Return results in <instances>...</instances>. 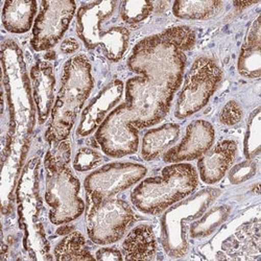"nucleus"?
Returning a JSON list of instances; mask_svg holds the SVG:
<instances>
[{
	"instance_id": "nucleus-30",
	"label": "nucleus",
	"mask_w": 261,
	"mask_h": 261,
	"mask_svg": "<svg viewBox=\"0 0 261 261\" xmlns=\"http://www.w3.org/2000/svg\"><path fill=\"white\" fill-rule=\"evenodd\" d=\"M255 4H257V2H234V3H233L234 7H235L236 9H238V10L247 9L248 7L253 6V5H255Z\"/></svg>"
},
{
	"instance_id": "nucleus-3",
	"label": "nucleus",
	"mask_w": 261,
	"mask_h": 261,
	"mask_svg": "<svg viewBox=\"0 0 261 261\" xmlns=\"http://www.w3.org/2000/svg\"><path fill=\"white\" fill-rule=\"evenodd\" d=\"M119 3L99 0L82 4L76 13V34L89 50L100 47L111 62L120 61L128 47L129 31L112 22Z\"/></svg>"
},
{
	"instance_id": "nucleus-6",
	"label": "nucleus",
	"mask_w": 261,
	"mask_h": 261,
	"mask_svg": "<svg viewBox=\"0 0 261 261\" xmlns=\"http://www.w3.org/2000/svg\"><path fill=\"white\" fill-rule=\"evenodd\" d=\"M90 202L86 217L87 234L96 245L117 243L136 221L134 210L123 200L114 197Z\"/></svg>"
},
{
	"instance_id": "nucleus-4",
	"label": "nucleus",
	"mask_w": 261,
	"mask_h": 261,
	"mask_svg": "<svg viewBox=\"0 0 261 261\" xmlns=\"http://www.w3.org/2000/svg\"><path fill=\"white\" fill-rule=\"evenodd\" d=\"M198 185V170L191 164L172 163L159 176L141 180L130 193V201L140 212L157 215L189 197Z\"/></svg>"
},
{
	"instance_id": "nucleus-22",
	"label": "nucleus",
	"mask_w": 261,
	"mask_h": 261,
	"mask_svg": "<svg viewBox=\"0 0 261 261\" xmlns=\"http://www.w3.org/2000/svg\"><path fill=\"white\" fill-rule=\"evenodd\" d=\"M230 212L227 206L217 207L208 212L202 220L195 222L190 227V234L192 237H205L209 235L213 230L220 226Z\"/></svg>"
},
{
	"instance_id": "nucleus-26",
	"label": "nucleus",
	"mask_w": 261,
	"mask_h": 261,
	"mask_svg": "<svg viewBox=\"0 0 261 261\" xmlns=\"http://www.w3.org/2000/svg\"><path fill=\"white\" fill-rule=\"evenodd\" d=\"M244 117V111L237 101L235 100H230L228 101L224 108L222 109V111L220 113V121L224 125L227 126H233L238 124L242 121Z\"/></svg>"
},
{
	"instance_id": "nucleus-1",
	"label": "nucleus",
	"mask_w": 261,
	"mask_h": 261,
	"mask_svg": "<svg viewBox=\"0 0 261 261\" xmlns=\"http://www.w3.org/2000/svg\"><path fill=\"white\" fill-rule=\"evenodd\" d=\"M194 44L195 33L181 25L146 37L134 46L127 67L137 75L125 83L124 103L138 129L156 125L168 114L182 85L186 51Z\"/></svg>"
},
{
	"instance_id": "nucleus-11",
	"label": "nucleus",
	"mask_w": 261,
	"mask_h": 261,
	"mask_svg": "<svg viewBox=\"0 0 261 261\" xmlns=\"http://www.w3.org/2000/svg\"><path fill=\"white\" fill-rule=\"evenodd\" d=\"M214 139L215 130L209 121L193 120L187 125L183 139L165 151L163 161L172 164L200 159L212 147Z\"/></svg>"
},
{
	"instance_id": "nucleus-25",
	"label": "nucleus",
	"mask_w": 261,
	"mask_h": 261,
	"mask_svg": "<svg viewBox=\"0 0 261 261\" xmlns=\"http://www.w3.org/2000/svg\"><path fill=\"white\" fill-rule=\"evenodd\" d=\"M101 162L102 155L99 151L90 147H82L75 154L73 160V168L76 171L85 172L96 168Z\"/></svg>"
},
{
	"instance_id": "nucleus-15",
	"label": "nucleus",
	"mask_w": 261,
	"mask_h": 261,
	"mask_svg": "<svg viewBox=\"0 0 261 261\" xmlns=\"http://www.w3.org/2000/svg\"><path fill=\"white\" fill-rule=\"evenodd\" d=\"M237 70L247 79H258L261 73V28L258 16L251 24L237 61Z\"/></svg>"
},
{
	"instance_id": "nucleus-27",
	"label": "nucleus",
	"mask_w": 261,
	"mask_h": 261,
	"mask_svg": "<svg viewBox=\"0 0 261 261\" xmlns=\"http://www.w3.org/2000/svg\"><path fill=\"white\" fill-rule=\"evenodd\" d=\"M256 169V163L252 160H247L237 164L231 169L229 173V179L232 184H241L252 178L255 175Z\"/></svg>"
},
{
	"instance_id": "nucleus-16",
	"label": "nucleus",
	"mask_w": 261,
	"mask_h": 261,
	"mask_svg": "<svg viewBox=\"0 0 261 261\" xmlns=\"http://www.w3.org/2000/svg\"><path fill=\"white\" fill-rule=\"evenodd\" d=\"M125 260H151L157 253L154 229L149 225H139L130 230L121 246Z\"/></svg>"
},
{
	"instance_id": "nucleus-9",
	"label": "nucleus",
	"mask_w": 261,
	"mask_h": 261,
	"mask_svg": "<svg viewBox=\"0 0 261 261\" xmlns=\"http://www.w3.org/2000/svg\"><path fill=\"white\" fill-rule=\"evenodd\" d=\"M138 130L123 102L106 117L96 129L95 138L103 154L112 158H122L138 150Z\"/></svg>"
},
{
	"instance_id": "nucleus-20",
	"label": "nucleus",
	"mask_w": 261,
	"mask_h": 261,
	"mask_svg": "<svg viewBox=\"0 0 261 261\" xmlns=\"http://www.w3.org/2000/svg\"><path fill=\"white\" fill-rule=\"evenodd\" d=\"M55 258L57 260H93L94 256L87 247L86 238L79 231L69 232L56 246Z\"/></svg>"
},
{
	"instance_id": "nucleus-8",
	"label": "nucleus",
	"mask_w": 261,
	"mask_h": 261,
	"mask_svg": "<svg viewBox=\"0 0 261 261\" xmlns=\"http://www.w3.org/2000/svg\"><path fill=\"white\" fill-rule=\"evenodd\" d=\"M144 165L134 162H113L92 171L84 181L90 201L114 198L139 183L146 175Z\"/></svg>"
},
{
	"instance_id": "nucleus-7",
	"label": "nucleus",
	"mask_w": 261,
	"mask_h": 261,
	"mask_svg": "<svg viewBox=\"0 0 261 261\" xmlns=\"http://www.w3.org/2000/svg\"><path fill=\"white\" fill-rule=\"evenodd\" d=\"M81 183L69 166L46 170L45 202L50 208L49 221L54 225L71 223L84 213L85 203L80 197Z\"/></svg>"
},
{
	"instance_id": "nucleus-28",
	"label": "nucleus",
	"mask_w": 261,
	"mask_h": 261,
	"mask_svg": "<svg viewBox=\"0 0 261 261\" xmlns=\"http://www.w3.org/2000/svg\"><path fill=\"white\" fill-rule=\"evenodd\" d=\"M95 259L106 260V261H117V260H123V256L121 251H119L118 249L103 247L96 252Z\"/></svg>"
},
{
	"instance_id": "nucleus-10",
	"label": "nucleus",
	"mask_w": 261,
	"mask_h": 261,
	"mask_svg": "<svg viewBox=\"0 0 261 261\" xmlns=\"http://www.w3.org/2000/svg\"><path fill=\"white\" fill-rule=\"evenodd\" d=\"M76 12L72 0L41 2L35 19L31 45L36 51H45L55 47L69 28Z\"/></svg>"
},
{
	"instance_id": "nucleus-5",
	"label": "nucleus",
	"mask_w": 261,
	"mask_h": 261,
	"mask_svg": "<svg viewBox=\"0 0 261 261\" xmlns=\"http://www.w3.org/2000/svg\"><path fill=\"white\" fill-rule=\"evenodd\" d=\"M222 79L219 63L209 57H199L186 74L176 102L175 116L184 119L201 111L219 88Z\"/></svg>"
},
{
	"instance_id": "nucleus-14",
	"label": "nucleus",
	"mask_w": 261,
	"mask_h": 261,
	"mask_svg": "<svg viewBox=\"0 0 261 261\" xmlns=\"http://www.w3.org/2000/svg\"><path fill=\"white\" fill-rule=\"evenodd\" d=\"M31 80L38 120L40 124H43L51 114L55 103L56 75L54 66L47 61L37 62L31 69Z\"/></svg>"
},
{
	"instance_id": "nucleus-21",
	"label": "nucleus",
	"mask_w": 261,
	"mask_h": 261,
	"mask_svg": "<svg viewBox=\"0 0 261 261\" xmlns=\"http://www.w3.org/2000/svg\"><path fill=\"white\" fill-rule=\"evenodd\" d=\"M154 12V3L144 0H126L119 3L118 14L121 21L128 25H136L146 20Z\"/></svg>"
},
{
	"instance_id": "nucleus-2",
	"label": "nucleus",
	"mask_w": 261,
	"mask_h": 261,
	"mask_svg": "<svg viewBox=\"0 0 261 261\" xmlns=\"http://www.w3.org/2000/svg\"><path fill=\"white\" fill-rule=\"evenodd\" d=\"M93 87L91 64L85 55L74 56L65 63L61 87L45 132V140L48 143L67 140Z\"/></svg>"
},
{
	"instance_id": "nucleus-23",
	"label": "nucleus",
	"mask_w": 261,
	"mask_h": 261,
	"mask_svg": "<svg viewBox=\"0 0 261 261\" xmlns=\"http://www.w3.org/2000/svg\"><path fill=\"white\" fill-rule=\"evenodd\" d=\"M260 108L251 115L244 140V154L248 160H252L260 153Z\"/></svg>"
},
{
	"instance_id": "nucleus-24",
	"label": "nucleus",
	"mask_w": 261,
	"mask_h": 261,
	"mask_svg": "<svg viewBox=\"0 0 261 261\" xmlns=\"http://www.w3.org/2000/svg\"><path fill=\"white\" fill-rule=\"evenodd\" d=\"M71 159V145L68 140H64L53 144L44 158L46 170H57L69 166Z\"/></svg>"
},
{
	"instance_id": "nucleus-17",
	"label": "nucleus",
	"mask_w": 261,
	"mask_h": 261,
	"mask_svg": "<svg viewBox=\"0 0 261 261\" xmlns=\"http://www.w3.org/2000/svg\"><path fill=\"white\" fill-rule=\"evenodd\" d=\"M38 4L33 0H14L4 4L2 21L4 28L12 34L28 33L34 25Z\"/></svg>"
},
{
	"instance_id": "nucleus-13",
	"label": "nucleus",
	"mask_w": 261,
	"mask_h": 261,
	"mask_svg": "<svg viewBox=\"0 0 261 261\" xmlns=\"http://www.w3.org/2000/svg\"><path fill=\"white\" fill-rule=\"evenodd\" d=\"M237 155V143L226 139L216 143L198 161L199 178L208 185L220 182L230 169Z\"/></svg>"
},
{
	"instance_id": "nucleus-18",
	"label": "nucleus",
	"mask_w": 261,
	"mask_h": 261,
	"mask_svg": "<svg viewBox=\"0 0 261 261\" xmlns=\"http://www.w3.org/2000/svg\"><path fill=\"white\" fill-rule=\"evenodd\" d=\"M180 136V125L165 123L148 129L142 138L141 157L145 161H153L165 153Z\"/></svg>"
},
{
	"instance_id": "nucleus-29",
	"label": "nucleus",
	"mask_w": 261,
	"mask_h": 261,
	"mask_svg": "<svg viewBox=\"0 0 261 261\" xmlns=\"http://www.w3.org/2000/svg\"><path fill=\"white\" fill-rule=\"evenodd\" d=\"M79 48H80V44L74 38H68L66 40H64L61 44V51L66 55L73 54Z\"/></svg>"
},
{
	"instance_id": "nucleus-19",
	"label": "nucleus",
	"mask_w": 261,
	"mask_h": 261,
	"mask_svg": "<svg viewBox=\"0 0 261 261\" xmlns=\"http://www.w3.org/2000/svg\"><path fill=\"white\" fill-rule=\"evenodd\" d=\"M224 3L219 0L207 2H175L172 5V13L177 18L183 20H208L219 14Z\"/></svg>"
},
{
	"instance_id": "nucleus-12",
	"label": "nucleus",
	"mask_w": 261,
	"mask_h": 261,
	"mask_svg": "<svg viewBox=\"0 0 261 261\" xmlns=\"http://www.w3.org/2000/svg\"><path fill=\"white\" fill-rule=\"evenodd\" d=\"M123 91L124 85L120 80H114L107 85L84 109L76 129L77 136L86 137L95 132L106 117L117 107Z\"/></svg>"
}]
</instances>
